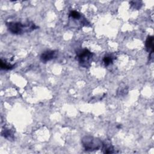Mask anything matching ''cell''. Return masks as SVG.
<instances>
[{
	"label": "cell",
	"instance_id": "ba28073f",
	"mask_svg": "<svg viewBox=\"0 0 154 154\" xmlns=\"http://www.w3.org/2000/svg\"><path fill=\"white\" fill-rule=\"evenodd\" d=\"M2 135L4 136L5 138L8 139L9 140L13 138V135L12 132L9 129L5 128L4 130H2Z\"/></svg>",
	"mask_w": 154,
	"mask_h": 154
},
{
	"label": "cell",
	"instance_id": "5b68a950",
	"mask_svg": "<svg viewBox=\"0 0 154 154\" xmlns=\"http://www.w3.org/2000/svg\"><path fill=\"white\" fill-rule=\"evenodd\" d=\"M145 46L147 51L150 54V55H152L153 53V37L152 35H149L145 42Z\"/></svg>",
	"mask_w": 154,
	"mask_h": 154
},
{
	"label": "cell",
	"instance_id": "8992f818",
	"mask_svg": "<svg viewBox=\"0 0 154 154\" xmlns=\"http://www.w3.org/2000/svg\"><path fill=\"white\" fill-rule=\"evenodd\" d=\"M101 149L103 150V152L105 153H112L115 152L114 150V147L109 142H103Z\"/></svg>",
	"mask_w": 154,
	"mask_h": 154
},
{
	"label": "cell",
	"instance_id": "8fae6325",
	"mask_svg": "<svg viewBox=\"0 0 154 154\" xmlns=\"http://www.w3.org/2000/svg\"><path fill=\"white\" fill-rule=\"evenodd\" d=\"M130 4H131V6L133 7L134 8H135V9H138L141 6V2H140V1H131Z\"/></svg>",
	"mask_w": 154,
	"mask_h": 154
},
{
	"label": "cell",
	"instance_id": "30bf717a",
	"mask_svg": "<svg viewBox=\"0 0 154 154\" xmlns=\"http://www.w3.org/2000/svg\"><path fill=\"white\" fill-rule=\"evenodd\" d=\"M69 17H70L73 19H79L81 18V14L78 11H75V10L71 11L69 13Z\"/></svg>",
	"mask_w": 154,
	"mask_h": 154
},
{
	"label": "cell",
	"instance_id": "52a82bcc",
	"mask_svg": "<svg viewBox=\"0 0 154 154\" xmlns=\"http://www.w3.org/2000/svg\"><path fill=\"white\" fill-rule=\"evenodd\" d=\"M0 66H1V69L8 70L12 69L14 67V64H11L10 63H7L5 60H3L1 58V61H0Z\"/></svg>",
	"mask_w": 154,
	"mask_h": 154
},
{
	"label": "cell",
	"instance_id": "6da1fadb",
	"mask_svg": "<svg viewBox=\"0 0 154 154\" xmlns=\"http://www.w3.org/2000/svg\"><path fill=\"white\" fill-rule=\"evenodd\" d=\"M6 26L10 32L15 35L31 32L38 28V26L31 21L25 22H6Z\"/></svg>",
	"mask_w": 154,
	"mask_h": 154
},
{
	"label": "cell",
	"instance_id": "277c9868",
	"mask_svg": "<svg viewBox=\"0 0 154 154\" xmlns=\"http://www.w3.org/2000/svg\"><path fill=\"white\" fill-rule=\"evenodd\" d=\"M57 54V51L55 50H47L41 54L40 57V61L43 63H46L48 61L55 58Z\"/></svg>",
	"mask_w": 154,
	"mask_h": 154
},
{
	"label": "cell",
	"instance_id": "9c48e42d",
	"mask_svg": "<svg viewBox=\"0 0 154 154\" xmlns=\"http://www.w3.org/2000/svg\"><path fill=\"white\" fill-rule=\"evenodd\" d=\"M114 58L111 55H106L103 58V62L105 66H108L110 64H111L113 62Z\"/></svg>",
	"mask_w": 154,
	"mask_h": 154
},
{
	"label": "cell",
	"instance_id": "3957f363",
	"mask_svg": "<svg viewBox=\"0 0 154 154\" xmlns=\"http://www.w3.org/2000/svg\"><path fill=\"white\" fill-rule=\"evenodd\" d=\"M93 54L87 49L79 50L76 52V60L79 65L84 68H88L90 66Z\"/></svg>",
	"mask_w": 154,
	"mask_h": 154
},
{
	"label": "cell",
	"instance_id": "7a4b0ae2",
	"mask_svg": "<svg viewBox=\"0 0 154 154\" xmlns=\"http://www.w3.org/2000/svg\"><path fill=\"white\" fill-rule=\"evenodd\" d=\"M81 143L86 151H94L102 149L103 141L97 138L86 135L81 139Z\"/></svg>",
	"mask_w": 154,
	"mask_h": 154
}]
</instances>
